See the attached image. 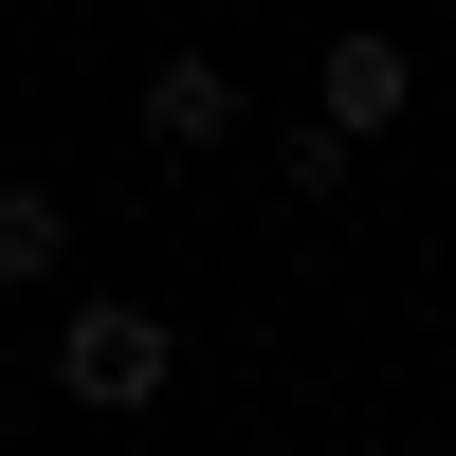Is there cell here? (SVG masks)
I'll list each match as a JSON object with an SVG mask.
<instances>
[{"instance_id": "277c9868", "label": "cell", "mask_w": 456, "mask_h": 456, "mask_svg": "<svg viewBox=\"0 0 456 456\" xmlns=\"http://www.w3.org/2000/svg\"><path fill=\"white\" fill-rule=\"evenodd\" d=\"M73 274V201L55 183H0V292H55Z\"/></svg>"}, {"instance_id": "3957f363", "label": "cell", "mask_w": 456, "mask_h": 456, "mask_svg": "<svg viewBox=\"0 0 456 456\" xmlns=\"http://www.w3.org/2000/svg\"><path fill=\"white\" fill-rule=\"evenodd\" d=\"M311 110H329V128H402V110H420V55H402V37H329V73H311Z\"/></svg>"}, {"instance_id": "7a4b0ae2", "label": "cell", "mask_w": 456, "mask_h": 456, "mask_svg": "<svg viewBox=\"0 0 456 456\" xmlns=\"http://www.w3.org/2000/svg\"><path fill=\"white\" fill-rule=\"evenodd\" d=\"M146 146H165V165H219V146H238V73L201 55V37H183V55H146Z\"/></svg>"}, {"instance_id": "6da1fadb", "label": "cell", "mask_w": 456, "mask_h": 456, "mask_svg": "<svg viewBox=\"0 0 456 456\" xmlns=\"http://www.w3.org/2000/svg\"><path fill=\"white\" fill-rule=\"evenodd\" d=\"M165 384H183L165 311H128V292H92V311H55V402H92V420H146Z\"/></svg>"}, {"instance_id": "5b68a950", "label": "cell", "mask_w": 456, "mask_h": 456, "mask_svg": "<svg viewBox=\"0 0 456 456\" xmlns=\"http://www.w3.org/2000/svg\"><path fill=\"white\" fill-rule=\"evenodd\" d=\"M274 183H292V201H347V128H329V110H311V128H274Z\"/></svg>"}]
</instances>
